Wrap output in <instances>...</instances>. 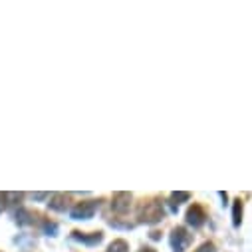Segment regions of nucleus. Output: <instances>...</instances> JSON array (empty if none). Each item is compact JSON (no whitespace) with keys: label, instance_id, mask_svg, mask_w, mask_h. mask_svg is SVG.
I'll use <instances>...</instances> for the list:
<instances>
[{"label":"nucleus","instance_id":"14","mask_svg":"<svg viewBox=\"0 0 252 252\" xmlns=\"http://www.w3.org/2000/svg\"><path fill=\"white\" fill-rule=\"evenodd\" d=\"M44 197H46V193H36L34 195V199H44Z\"/></svg>","mask_w":252,"mask_h":252},{"label":"nucleus","instance_id":"15","mask_svg":"<svg viewBox=\"0 0 252 252\" xmlns=\"http://www.w3.org/2000/svg\"><path fill=\"white\" fill-rule=\"evenodd\" d=\"M139 252H155V250H153V248H149V246H145V248H141Z\"/></svg>","mask_w":252,"mask_h":252},{"label":"nucleus","instance_id":"11","mask_svg":"<svg viewBox=\"0 0 252 252\" xmlns=\"http://www.w3.org/2000/svg\"><path fill=\"white\" fill-rule=\"evenodd\" d=\"M8 205V193H0V213H2Z\"/></svg>","mask_w":252,"mask_h":252},{"label":"nucleus","instance_id":"9","mask_svg":"<svg viewBox=\"0 0 252 252\" xmlns=\"http://www.w3.org/2000/svg\"><path fill=\"white\" fill-rule=\"evenodd\" d=\"M107 252H129V246H127V242H125V240L117 238V240H113V242L109 244Z\"/></svg>","mask_w":252,"mask_h":252},{"label":"nucleus","instance_id":"12","mask_svg":"<svg viewBox=\"0 0 252 252\" xmlns=\"http://www.w3.org/2000/svg\"><path fill=\"white\" fill-rule=\"evenodd\" d=\"M197 252H217V250H215V244L213 242H205Z\"/></svg>","mask_w":252,"mask_h":252},{"label":"nucleus","instance_id":"13","mask_svg":"<svg viewBox=\"0 0 252 252\" xmlns=\"http://www.w3.org/2000/svg\"><path fill=\"white\" fill-rule=\"evenodd\" d=\"M44 228H46V232H50V234H54V232H56V228H58V226H56V224H54V222H46V224H44Z\"/></svg>","mask_w":252,"mask_h":252},{"label":"nucleus","instance_id":"1","mask_svg":"<svg viewBox=\"0 0 252 252\" xmlns=\"http://www.w3.org/2000/svg\"><path fill=\"white\" fill-rule=\"evenodd\" d=\"M163 217H165V211H163L161 201H157V199H153V201H143L141 207L137 209V219H139V222L155 224V222H159Z\"/></svg>","mask_w":252,"mask_h":252},{"label":"nucleus","instance_id":"2","mask_svg":"<svg viewBox=\"0 0 252 252\" xmlns=\"http://www.w3.org/2000/svg\"><path fill=\"white\" fill-rule=\"evenodd\" d=\"M97 207H99L97 201H84V203H78V205L72 209L70 215H72L74 220H88V219H92V217L95 215Z\"/></svg>","mask_w":252,"mask_h":252},{"label":"nucleus","instance_id":"7","mask_svg":"<svg viewBox=\"0 0 252 252\" xmlns=\"http://www.w3.org/2000/svg\"><path fill=\"white\" fill-rule=\"evenodd\" d=\"M68 203H70V195H64V193H56L52 195L50 199V209L52 211H66L68 209Z\"/></svg>","mask_w":252,"mask_h":252},{"label":"nucleus","instance_id":"4","mask_svg":"<svg viewBox=\"0 0 252 252\" xmlns=\"http://www.w3.org/2000/svg\"><path fill=\"white\" fill-rule=\"evenodd\" d=\"M205 219H207V215H205V209L201 205H193L187 211V222L193 228H201L205 224Z\"/></svg>","mask_w":252,"mask_h":252},{"label":"nucleus","instance_id":"6","mask_svg":"<svg viewBox=\"0 0 252 252\" xmlns=\"http://www.w3.org/2000/svg\"><path fill=\"white\" fill-rule=\"evenodd\" d=\"M72 238L78 240V242H84V244H88V246H95V244H99V242L103 240V232H90V234H86V232L74 230V232H72Z\"/></svg>","mask_w":252,"mask_h":252},{"label":"nucleus","instance_id":"3","mask_svg":"<svg viewBox=\"0 0 252 252\" xmlns=\"http://www.w3.org/2000/svg\"><path fill=\"white\" fill-rule=\"evenodd\" d=\"M193 240V236L187 232V228L183 226H177L173 228L171 232V246H173V252H185V248L189 246V242Z\"/></svg>","mask_w":252,"mask_h":252},{"label":"nucleus","instance_id":"5","mask_svg":"<svg viewBox=\"0 0 252 252\" xmlns=\"http://www.w3.org/2000/svg\"><path fill=\"white\" fill-rule=\"evenodd\" d=\"M131 207V193H115L113 195V203H111V209L119 215H125Z\"/></svg>","mask_w":252,"mask_h":252},{"label":"nucleus","instance_id":"8","mask_svg":"<svg viewBox=\"0 0 252 252\" xmlns=\"http://www.w3.org/2000/svg\"><path fill=\"white\" fill-rule=\"evenodd\" d=\"M232 222H234V226H240V222H242V201H240V199H236V201H234V209H232Z\"/></svg>","mask_w":252,"mask_h":252},{"label":"nucleus","instance_id":"10","mask_svg":"<svg viewBox=\"0 0 252 252\" xmlns=\"http://www.w3.org/2000/svg\"><path fill=\"white\" fill-rule=\"evenodd\" d=\"M189 197H191L189 193H173V195H171V207L177 211V207H179L183 201H189Z\"/></svg>","mask_w":252,"mask_h":252}]
</instances>
